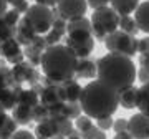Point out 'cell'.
<instances>
[{"label":"cell","instance_id":"obj_2","mask_svg":"<svg viewBox=\"0 0 149 139\" xmlns=\"http://www.w3.org/2000/svg\"><path fill=\"white\" fill-rule=\"evenodd\" d=\"M98 65V80L104 81L118 91H123L134 85L138 78V70L133 58L118 53H108L96 61Z\"/></svg>","mask_w":149,"mask_h":139},{"label":"cell","instance_id":"obj_39","mask_svg":"<svg viewBox=\"0 0 149 139\" xmlns=\"http://www.w3.org/2000/svg\"><path fill=\"white\" fill-rule=\"evenodd\" d=\"M86 2H88V7H91L93 10H98L103 7H108L111 0H86Z\"/></svg>","mask_w":149,"mask_h":139},{"label":"cell","instance_id":"obj_22","mask_svg":"<svg viewBox=\"0 0 149 139\" xmlns=\"http://www.w3.org/2000/svg\"><path fill=\"white\" fill-rule=\"evenodd\" d=\"M18 104H23V106H28V108L38 106L40 104V95L33 88H22Z\"/></svg>","mask_w":149,"mask_h":139},{"label":"cell","instance_id":"obj_29","mask_svg":"<svg viewBox=\"0 0 149 139\" xmlns=\"http://www.w3.org/2000/svg\"><path fill=\"white\" fill-rule=\"evenodd\" d=\"M8 85H17L13 81V76H12V70H8L7 66H0V90L5 88Z\"/></svg>","mask_w":149,"mask_h":139},{"label":"cell","instance_id":"obj_27","mask_svg":"<svg viewBox=\"0 0 149 139\" xmlns=\"http://www.w3.org/2000/svg\"><path fill=\"white\" fill-rule=\"evenodd\" d=\"M18 124H17V121L12 116H8V119L5 121V124L0 128V139H10L13 134L18 131Z\"/></svg>","mask_w":149,"mask_h":139},{"label":"cell","instance_id":"obj_12","mask_svg":"<svg viewBox=\"0 0 149 139\" xmlns=\"http://www.w3.org/2000/svg\"><path fill=\"white\" fill-rule=\"evenodd\" d=\"M66 47L71 48L78 60L80 58H88L93 50H95V37H90V38H68L66 37Z\"/></svg>","mask_w":149,"mask_h":139},{"label":"cell","instance_id":"obj_38","mask_svg":"<svg viewBox=\"0 0 149 139\" xmlns=\"http://www.w3.org/2000/svg\"><path fill=\"white\" fill-rule=\"evenodd\" d=\"M113 129H114V133H123V131H128V119H116L114 124H113Z\"/></svg>","mask_w":149,"mask_h":139},{"label":"cell","instance_id":"obj_4","mask_svg":"<svg viewBox=\"0 0 149 139\" xmlns=\"http://www.w3.org/2000/svg\"><path fill=\"white\" fill-rule=\"evenodd\" d=\"M91 25H93V37L104 42L108 35H111L119 28V15L111 7H103L93 12Z\"/></svg>","mask_w":149,"mask_h":139},{"label":"cell","instance_id":"obj_30","mask_svg":"<svg viewBox=\"0 0 149 139\" xmlns=\"http://www.w3.org/2000/svg\"><path fill=\"white\" fill-rule=\"evenodd\" d=\"M95 124H93V119L90 118V116H86V114H81L78 119H74V128L78 129L80 133H85V131H88L90 128H93Z\"/></svg>","mask_w":149,"mask_h":139},{"label":"cell","instance_id":"obj_43","mask_svg":"<svg viewBox=\"0 0 149 139\" xmlns=\"http://www.w3.org/2000/svg\"><path fill=\"white\" fill-rule=\"evenodd\" d=\"M60 0H35V3H40V5H45V7H50V8H53V7L58 5Z\"/></svg>","mask_w":149,"mask_h":139},{"label":"cell","instance_id":"obj_19","mask_svg":"<svg viewBox=\"0 0 149 139\" xmlns=\"http://www.w3.org/2000/svg\"><path fill=\"white\" fill-rule=\"evenodd\" d=\"M139 0H111L109 5L119 17L123 15H131L133 12H136V8L139 7Z\"/></svg>","mask_w":149,"mask_h":139},{"label":"cell","instance_id":"obj_20","mask_svg":"<svg viewBox=\"0 0 149 139\" xmlns=\"http://www.w3.org/2000/svg\"><path fill=\"white\" fill-rule=\"evenodd\" d=\"M63 85V90H65V99L68 103H76L80 101L81 98V93H83V86H80V83L74 80H68L61 83Z\"/></svg>","mask_w":149,"mask_h":139},{"label":"cell","instance_id":"obj_9","mask_svg":"<svg viewBox=\"0 0 149 139\" xmlns=\"http://www.w3.org/2000/svg\"><path fill=\"white\" fill-rule=\"evenodd\" d=\"M12 76H13V81L17 85H37L40 75L37 73V70L33 65H30L28 61H22L18 65H13L12 66Z\"/></svg>","mask_w":149,"mask_h":139},{"label":"cell","instance_id":"obj_40","mask_svg":"<svg viewBox=\"0 0 149 139\" xmlns=\"http://www.w3.org/2000/svg\"><path fill=\"white\" fill-rule=\"evenodd\" d=\"M138 53H141V55L149 53V37H144V38L139 40V43H138Z\"/></svg>","mask_w":149,"mask_h":139},{"label":"cell","instance_id":"obj_28","mask_svg":"<svg viewBox=\"0 0 149 139\" xmlns=\"http://www.w3.org/2000/svg\"><path fill=\"white\" fill-rule=\"evenodd\" d=\"M65 114H66V118L70 119H78L83 114V108H81L80 101H76V103H65Z\"/></svg>","mask_w":149,"mask_h":139},{"label":"cell","instance_id":"obj_16","mask_svg":"<svg viewBox=\"0 0 149 139\" xmlns=\"http://www.w3.org/2000/svg\"><path fill=\"white\" fill-rule=\"evenodd\" d=\"M78 78H95L98 76V65L96 61L90 58H80L78 60V65H76V75Z\"/></svg>","mask_w":149,"mask_h":139},{"label":"cell","instance_id":"obj_10","mask_svg":"<svg viewBox=\"0 0 149 139\" xmlns=\"http://www.w3.org/2000/svg\"><path fill=\"white\" fill-rule=\"evenodd\" d=\"M128 133L133 139H149V116L138 113L128 119Z\"/></svg>","mask_w":149,"mask_h":139},{"label":"cell","instance_id":"obj_33","mask_svg":"<svg viewBox=\"0 0 149 139\" xmlns=\"http://www.w3.org/2000/svg\"><path fill=\"white\" fill-rule=\"evenodd\" d=\"M55 32H58L60 35H66L68 33V22L61 18V17H56L53 22V27H52Z\"/></svg>","mask_w":149,"mask_h":139},{"label":"cell","instance_id":"obj_25","mask_svg":"<svg viewBox=\"0 0 149 139\" xmlns=\"http://www.w3.org/2000/svg\"><path fill=\"white\" fill-rule=\"evenodd\" d=\"M15 37H17V27L15 25H10L2 17L0 18V43L7 42V40H12V38H15Z\"/></svg>","mask_w":149,"mask_h":139},{"label":"cell","instance_id":"obj_35","mask_svg":"<svg viewBox=\"0 0 149 139\" xmlns=\"http://www.w3.org/2000/svg\"><path fill=\"white\" fill-rule=\"evenodd\" d=\"M3 18H5L7 22H8V23H10V25H18V22L22 20V17H20V13H18V12L17 10H13V8H12V10H8L5 13V15H3Z\"/></svg>","mask_w":149,"mask_h":139},{"label":"cell","instance_id":"obj_6","mask_svg":"<svg viewBox=\"0 0 149 139\" xmlns=\"http://www.w3.org/2000/svg\"><path fill=\"white\" fill-rule=\"evenodd\" d=\"M23 17L30 22V25L35 28V32H37L38 35H47V33L52 30L53 22H55L53 10H52L50 7L40 5V3L30 5V8L27 10V13Z\"/></svg>","mask_w":149,"mask_h":139},{"label":"cell","instance_id":"obj_42","mask_svg":"<svg viewBox=\"0 0 149 139\" xmlns=\"http://www.w3.org/2000/svg\"><path fill=\"white\" fill-rule=\"evenodd\" d=\"M90 37H93V33H90V32H73V33H68V38H90Z\"/></svg>","mask_w":149,"mask_h":139},{"label":"cell","instance_id":"obj_44","mask_svg":"<svg viewBox=\"0 0 149 139\" xmlns=\"http://www.w3.org/2000/svg\"><path fill=\"white\" fill-rule=\"evenodd\" d=\"M139 65H141L144 70H148V71H149V53L141 55V58H139Z\"/></svg>","mask_w":149,"mask_h":139},{"label":"cell","instance_id":"obj_47","mask_svg":"<svg viewBox=\"0 0 149 139\" xmlns=\"http://www.w3.org/2000/svg\"><path fill=\"white\" fill-rule=\"evenodd\" d=\"M113 139H133V138H131V134L128 131H123V133H116Z\"/></svg>","mask_w":149,"mask_h":139},{"label":"cell","instance_id":"obj_15","mask_svg":"<svg viewBox=\"0 0 149 139\" xmlns=\"http://www.w3.org/2000/svg\"><path fill=\"white\" fill-rule=\"evenodd\" d=\"M35 136H37V139H52L55 136H58V129H56L55 118L50 116V118H47L42 123H37Z\"/></svg>","mask_w":149,"mask_h":139},{"label":"cell","instance_id":"obj_8","mask_svg":"<svg viewBox=\"0 0 149 139\" xmlns=\"http://www.w3.org/2000/svg\"><path fill=\"white\" fill-rule=\"evenodd\" d=\"M65 90L61 83H52V81L47 78V86L43 88L42 95H40V103L43 106L50 108L56 106V104H61L65 103Z\"/></svg>","mask_w":149,"mask_h":139},{"label":"cell","instance_id":"obj_17","mask_svg":"<svg viewBox=\"0 0 149 139\" xmlns=\"http://www.w3.org/2000/svg\"><path fill=\"white\" fill-rule=\"evenodd\" d=\"M134 20L138 23L139 32L149 35V0H144L139 3V7L134 12Z\"/></svg>","mask_w":149,"mask_h":139},{"label":"cell","instance_id":"obj_36","mask_svg":"<svg viewBox=\"0 0 149 139\" xmlns=\"http://www.w3.org/2000/svg\"><path fill=\"white\" fill-rule=\"evenodd\" d=\"M113 124H114V119L111 116H108V118H101V119H96V126L103 131H108V129L113 128Z\"/></svg>","mask_w":149,"mask_h":139},{"label":"cell","instance_id":"obj_32","mask_svg":"<svg viewBox=\"0 0 149 139\" xmlns=\"http://www.w3.org/2000/svg\"><path fill=\"white\" fill-rule=\"evenodd\" d=\"M81 138H83V139H106V133H104L103 129H100L95 124V126L90 128L88 131L81 133Z\"/></svg>","mask_w":149,"mask_h":139},{"label":"cell","instance_id":"obj_23","mask_svg":"<svg viewBox=\"0 0 149 139\" xmlns=\"http://www.w3.org/2000/svg\"><path fill=\"white\" fill-rule=\"evenodd\" d=\"M138 109L149 116V83H144L138 91Z\"/></svg>","mask_w":149,"mask_h":139},{"label":"cell","instance_id":"obj_49","mask_svg":"<svg viewBox=\"0 0 149 139\" xmlns=\"http://www.w3.org/2000/svg\"><path fill=\"white\" fill-rule=\"evenodd\" d=\"M68 139H83V138H81V134H78V136H68Z\"/></svg>","mask_w":149,"mask_h":139},{"label":"cell","instance_id":"obj_34","mask_svg":"<svg viewBox=\"0 0 149 139\" xmlns=\"http://www.w3.org/2000/svg\"><path fill=\"white\" fill-rule=\"evenodd\" d=\"M63 35H60L58 32H55L53 28L50 30V32L45 35V42H47L48 47H53V45H60V40H61Z\"/></svg>","mask_w":149,"mask_h":139},{"label":"cell","instance_id":"obj_14","mask_svg":"<svg viewBox=\"0 0 149 139\" xmlns=\"http://www.w3.org/2000/svg\"><path fill=\"white\" fill-rule=\"evenodd\" d=\"M38 33L35 32V28L30 25V22L25 18V17H22V20L18 22V25H17V42L20 43L22 47H28V45H32V42L35 40Z\"/></svg>","mask_w":149,"mask_h":139},{"label":"cell","instance_id":"obj_50","mask_svg":"<svg viewBox=\"0 0 149 139\" xmlns=\"http://www.w3.org/2000/svg\"><path fill=\"white\" fill-rule=\"evenodd\" d=\"M52 139H68V138H63V136H55V138H52Z\"/></svg>","mask_w":149,"mask_h":139},{"label":"cell","instance_id":"obj_46","mask_svg":"<svg viewBox=\"0 0 149 139\" xmlns=\"http://www.w3.org/2000/svg\"><path fill=\"white\" fill-rule=\"evenodd\" d=\"M7 12H8V3H7V0H0V18L5 15Z\"/></svg>","mask_w":149,"mask_h":139},{"label":"cell","instance_id":"obj_21","mask_svg":"<svg viewBox=\"0 0 149 139\" xmlns=\"http://www.w3.org/2000/svg\"><path fill=\"white\" fill-rule=\"evenodd\" d=\"M12 118L17 121V124H20V126H27V124H30L33 121V108L18 104V106L12 111Z\"/></svg>","mask_w":149,"mask_h":139},{"label":"cell","instance_id":"obj_37","mask_svg":"<svg viewBox=\"0 0 149 139\" xmlns=\"http://www.w3.org/2000/svg\"><path fill=\"white\" fill-rule=\"evenodd\" d=\"M10 139H37V136L30 131H27V129H18Z\"/></svg>","mask_w":149,"mask_h":139},{"label":"cell","instance_id":"obj_7","mask_svg":"<svg viewBox=\"0 0 149 139\" xmlns=\"http://www.w3.org/2000/svg\"><path fill=\"white\" fill-rule=\"evenodd\" d=\"M58 13L61 18H65L66 22L76 20L85 17L86 8H88V2L86 0H60L58 5Z\"/></svg>","mask_w":149,"mask_h":139},{"label":"cell","instance_id":"obj_51","mask_svg":"<svg viewBox=\"0 0 149 139\" xmlns=\"http://www.w3.org/2000/svg\"><path fill=\"white\" fill-rule=\"evenodd\" d=\"M0 66H2V63H0Z\"/></svg>","mask_w":149,"mask_h":139},{"label":"cell","instance_id":"obj_5","mask_svg":"<svg viewBox=\"0 0 149 139\" xmlns=\"http://www.w3.org/2000/svg\"><path fill=\"white\" fill-rule=\"evenodd\" d=\"M138 43L139 40L134 35L124 33L121 30H116L104 38V45L109 53H118L123 56H129V58H133L138 53Z\"/></svg>","mask_w":149,"mask_h":139},{"label":"cell","instance_id":"obj_45","mask_svg":"<svg viewBox=\"0 0 149 139\" xmlns=\"http://www.w3.org/2000/svg\"><path fill=\"white\" fill-rule=\"evenodd\" d=\"M7 119H8V114H7V109L3 106H2V104H0V128H2V126H3V124H5V121Z\"/></svg>","mask_w":149,"mask_h":139},{"label":"cell","instance_id":"obj_3","mask_svg":"<svg viewBox=\"0 0 149 139\" xmlns=\"http://www.w3.org/2000/svg\"><path fill=\"white\" fill-rule=\"evenodd\" d=\"M78 56L66 45H53L43 51L42 71L52 83H65L76 75Z\"/></svg>","mask_w":149,"mask_h":139},{"label":"cell","instance_id":"obj_41","mask_svg":"<svg viewBox=\"0 0 149 139\" xmlns=\"http://www.w3.org/2000/svg\"><path fill=\"white\" fill-rule=\"evenodd\" d=\"M138 80L141 81V83H149V71L148 70H144L143 66H141V68L138 70Z\"/></svg>","mask_w":149,"mask_h":139},{"label":"cell","instance_id":"obj_26","mask_svg":"<svg viewBox=\"0 0 149 139\" xmlns=\"http://www.w3.org/2000/svg\"><path fill=\"white\" fill-rule=\"evenodd\" d=\"M23 55H25V58H27L28 63L33 65V66H38V65H42L43 51H40V50H37V48H33L32 45L25 47V50H23Z\"/></svg>","mask_w":149,"mask_h":139},{"label":"cell","instance_id":"obj_24","mask_svg":"<svg viewBox=\"0 0 149 139\" xmlns=\"http://www.w3.org/2000/svg\"><path fill=\"white\" fill-rule=\"evenodd\" d=\"M119 30L136 37L138 32H139V27H138V23H136V20H134L131 15H123V17H119Z\"/></svg>","mask_w":149,"mask_h":139},{"label":"cell","instance_id":"obj_18","mask_svg":"<svg viewBox=\"0 0 149 139\" xmlns=\"http://www.w3.org/2000/svg\"><path fill=\"white\" fill-rule=\"evenodd\" d=\"M138 91L139 88L136 86H129L126 90L119 91V106L124 109H134L138 108Z\"/></svg>","mask_w":149,"mask_h":139},{"label":"cell","instance_id":"obj_31","mask_svg":"<svg viewBox=\"0 0 149 139\" xmlns=\"http://www.w3.org/2000/svg\"><path fill=\"white\" fill-rule=\"evenodd\" d=\"M47 118H50V109L47 106H43L42 103H40L38 106L33 108V121L35 123H42Z\"/></svg>","mask_w":149,"mask_h":139},{"label":"cell","instance_id":"obj_48","mask_svg":"<svg viewBox=\"0 0 149 139\" xmlns=\"http://www.w3.org/2000/svg\"><path fill=\"white\" fill-rule=\"evenodd\" d=\"M20 2H22V0H7V3H8V5H12V7H17Z\"/></svg>","mask_w":149,"mask_h":139},{"label":"cell","instance_id":"obj_1","mask_svg":"<svg viewBox=\"0 0 149 139\" xmlns=\"http://www.w3.org/2000/svg\"><path fill=\"white\" fill-rule=\"evenodd\" d=\"M83 114L91 119H101L113 116L119 106V91L101 80H93L83 86L80 98Z\"/></svg>","mask_w":149,"mask_h":139},{"label":"cell","instance_id":"obj_11","mask_svg":"<svg viewBox=\"0 0 149 139\" xmlns=\"http://www.w3.org/2000/svg\"><path fill=\"white\" fill-rule=\"evenodd\" d=\"M0 55H2L12 66L22 63V61H25V55H23L22 45L17 42V38H12V40H7V42L0 43Z\"/></svg>","mask_w":149,"mask_h":139},{"label":"cell","instance_id":"obj_13","mask_svg":"<svg viewBox=\"0 0 149 139\" xmlns=\"http://www.w3.org/2000/svg\"><path fill=\"white\" fill-rule=\"evenodd\" d=\"M20 85H8L0 90V104L5 108L7 111H13L18 106V98H20Z\"/></svg>","mask_w":149,"mask_h":139}]
</instances>
